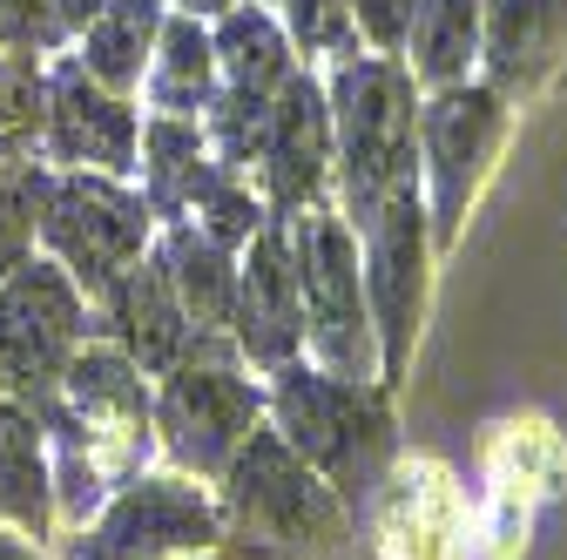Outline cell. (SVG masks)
I'll list each match as a JSON object with an SVG mask.
<instances>
[{"instance_id": "cell-1", "label": "cell", "mask_w": 567, "mask_h": 560, "mask_svg": "<svg viewBox=\"0 0 567 560\" xmlns=\"http://www.w3.org/2000/svg\"><path fill=\"white\" fill-rule=\"evenodd\" d=\"M331 143L344 156V203L351 217L372 224V209L419 183V108H412V75L392 54H351L338 68L331 95Z\"/></svg>"}, {"instance_id": "cell-2", "label": "cell", "mask_w": 567, "mask_h": 560, "mask_svg": "<svg viewBox=\"0 0 567 560\" xmlns=\"http://www.w3.org/2000/svg\"><path fill=\"white\" fill-rule=\"evenodd\" d=\"M277 418L291 453L318 473H331L338 486L359 494L365 479H379L385 453H392V418L385 405L359 385V378H324L305 365H277Z\"/></svg>"}, {"instance_id": "cell-3", "label": "cell", "mask_w": 567, "mask_h": 560, "mask_svg": "<svg viewBox=\"0 0 567 560\" xmlns=\"http://www.w3.org/2000/svg\"><path fill=\"white\" fill-rule=\"evenodd\" d=\"M291 277H298V311L305 331L324 352V365L338 378H365L372 372V311H365V270H359V243L338 217L305 209L291 217Z\"/></svg>"}, {"instance_id": "cell-4", "label": "cell", "mask_w": 567, "mask_h": 560, "mask_svg": "<svg viewBox=\"0 0 567 560\" xmlns=\"http://www.w3.org/2000/svg\"><path fill=\"white\" fill-rule=\"evenodd\" d=\"M150 217H156V209L142 196H128L122 183L75 169V176H48L34 230L54 243V257L68 263L75 284L109 298L128 277V263L142 257V243H150Z\"/></svg>"}, {"instance_id": "cell-5", "label": "cell", "mask_w": 567, "mask_h": 560, "mask_svg": "<svg viewBox=\"0 0 567 560\" xmlns=\"http://www.w3.org/2000/svg\"><path fill=\"white\" fill-rule=\"evenodd\" d=\"M224 473H230V507H237V520L250 533L284 540V547H324V540H338L331 494L311 479V466L291 453L284 433L250 426V439L237 446V459Z\"/></svg>"}, {"instance_id": "cell-6", "label": "cell", "mask_w": 567, "mask_h": 560, "mask_svg": "<svg viewBox=\"0 0 567 560\" xmlns=\"http://www.w3.org/2000/svg\"><path fill=\"white\" fill-rule=\"evenodd\" d=\"M82 338V291L54 263H14L0 277V378L54 385Z\"/></svg>"}, {"instance_id": "cell-7", "label": "cell", "mask_w": 567, "mask_h": 560, "mask_svg": "<svg viewBox=\"0 0 567 560\" xmlns=\"http://www.w3.org/2000/svg\"><path fill=\"white\" fill-rule=\"evenodd\" d=\"M419 250H425V209H419V183L392 189L372 224H365V311L385 338V372L405 365L412 344V318H419Z\"/></svg>"}, {"instance_id": "cell-8", "label": "cell", "mask_w": 567, "mask_h": 560, "mask_svg": "<svg viewBox=\"0 0 567 560\" xmlns=\"http://www.w3.org/2000/svg\"><path fill=\"white\" fill-rule=\"evenodd\" d=\"M41 128H48V149L61 163H75V169H102V176L135 169V143H142L135 108L115 89H102L75 54L54 61V75H48V122Z\"/></svg>"}, {"instance_id": "cell-9", "label": "cell", "mask_w": 567, "mask_h": 560, "mask_svg": "<svg viewBox=\"0 0 567 560\" xmlns=\"http://www.w3.org/2000/svg\"><path fill=\"white\" fill-rule=\"evenodd\" d=\"M217 540V514L196 486L183 479H135L128 494L102 514L95 533H82L75 560H156L176 547H209Z\"/></svg>"}, {"instance_id": "cell-10", "label": "cell", "mask_w": 567, "mask_h": 560, "mask_svg": "<svg viewBox=\"0 0 567 560\" xmlns=\"http://www.w3.org/2000/svg\"><path fill=\"white\" fill-rule=\"evenodd\" d=\"M250 426H257V392L224 365H189L163 392L169 453L196 473H224L237 459V446L250 439Z\"/></svg>"}, {"instance_id": "cell-11", "label": "cell", "mask_w": 567, "mask_h": 560, "mask_svg": "<svg viewBox=\"0 0 567 560\" xmlns=\"http://www.w3.org/2000/svg\"><path fill=\"white\" fill-rule=\"evenodd\" d=\"M501 135V89H440L433 102L419 108V156H425V176H433V209H440V230L460 224L466 209V189Z\"/></svg>"}, {"instance_id": "cell-12", "label": "cell", "mask_w": 567, "mask_h": 560, "mask_svg": "<svg viewBox=\"0 0 567 560\" xmlns=\"http://www.w3.org/2000/svg\"><path fill=\"white\" fill-rule=\"evenodd\" d=\"M257 163L270 169V196L284 209H305L318 196L324 169H331V102H324V89L311 75H298V68L270 95V135H264Z\"/></svg>"}, {"instance_id": "cell-13", "label": "cell", "mask_w": 567, "mask_h": 560, "mask_svg": "<svg viewBox=\"0 0 567 560\" xmlns=\"http://www.w3.org/2000/svg\"><path fill=\"white\" fill-rule=\"evenodd\" d=\"M230 324L244 338V352L257 365H291L298 338H305V311H298V277H291V250L277 230H257L244 243V270H237V304Z\"/></svg>"}, {"instance_id": "cell-14", "label": "cell", "mask_w": 567, "mask_h": 560, "mask_svg": "<svg viewBox=\"0 0 567 560\" xmlns=\"http://www.w3.org/2000/svg\"><path fill=\"white\" fill-rule=\"evenodd\" d=\"M109 298H115V318H122V338H128V359L142 372H169L183 359V338H189L183 298L169 284V263L163 257L128 263V277H122Z\"/></svg>"}, {"instance_id": "cell-15", "label": "cell", "mask_w": 567, "mask_h": 560, "mask_svg": "<svg viewBox=\"0 0 567 560\" xmlns=\"http://www.w3.org/2000/svg\"><path fill=\"white\" fill-rule=\"evenodd\" d=\"M135 156H142V183H150V196H142V203L163 209V217H183V209L203 203L209 189L224 183V169H230V163H209V156H203V135H196V122H183V115L142 122Z\"/></svg>"}, {"instance_id": "cell-16", "label": "cell", "mask_w": 567, "mask_h": 560, "mask_svg": "<svg viewBox=\"0 0 567 560\" xmlns=\"http://www.w3.org/2000/svg\"><path fill=\"white\" fill-rule=\"evenodd\" d=\"M163 0H109V8L75 34V61L115 95L142 89V68L156 54V34H163Z\"/></svg>"}, {"instance_id": "cell-17", "label": "cell", "mask_w": 567, "mask_h": 560, "mask_svg": "<svg viewBox=\"0 0 567 560\" xmlns=\"http://www.w3.org/2000/svg\"><path fill=\"white\" fill-rule=\"evenodd\" d=\"M560 21H567V0H486L480 8V48H486V68H493V89L534 82L540 61L560 41Z\"/></svg>"}, {"instance_id": "cell-18", "label": "cell", "mask_w": 567, "mask_h": 560, "mask_svg": "<svg viewBox=\"0 0 567 560\" xmlns=\"http://www.w3.org/2000/svg\"><path fill=\"white\" fill-rule=\"evenodd\" d=\"M142 89H150V102L163 115H183V122L196 108H209V95H217V48H209L203 21H189V14L163 21L156 54H150V68H142Z\"/></svg>"}, {"instance_id": "cell-19", "label": "cell", "mask_w": 567, "mask_h": 560, "mask_svg": "<svg viewBox=\"0 0 567 560\" xmlns=\"http://www.w3.org/2000/svg\"><path fill=\"white\" fill-rule=\"evenodd\" d=\"M480 8L486 0H419L412 8L405 54H412V75L425 89L466 82V68L480 61Z\"/></svg>"}, {"instance_id": "cell-20", "label": "cell", "mask_w": 567, "mask_h": 560, "mask_svg": "<svg viewBox=\"0 0 567 560\" xmlns=\"http://www.w3.org/2000/svg\"><path fill=\"white\" fill-rule=\"evenodd\" d=\"M169 284L183 298V318L196 331H217L230 324V304H237V263L217 237H203V230H176L169 237Z\"/></svg>"}, {"instance_id": "cell-21", "label": "cell", "mask_w": 567, "mask_h": 560, "mask_svg": "<svg viewBox=\"0 0 567 560\" xmlns=\"http://www.w3.org/2000/svg\"><path fill=\"white\" fill-rule=\"evenodd\" d=\"M224 28L209 34L217 48V68L230 89H257V95H277V82L291 75V34H284L264 8H230L217 14Z\"/></svg>"}, {"instance_id": "cell-22", "label": "cell", "mask_w": 567, "mask_h": 560, "mask_svg": "<svg viewBox=\"0 0 567 560\" xmlns=\"http://www.w3.org/2000/svg\"><path fill=\"white\" fill-rule=\"evenodd\" d=\"M0 514L21 527H48V459H41V426L0 398Z\"/></svg>"}, {"instance_id": "cell-23", "label": "cell", "mask_w": 567, "mask_h": 560, "mask_svg": "<svg viewBox=\"0 0 567 560\" xmlns=\"http://www.w3.org/2000/svg\"><path fill=\"white\" fill-rule=\"evenodd\" d=\"M209 135H217V149L237 163H257L264 156V135H270V95L257 89H224L209 95Z\"/></svg>"}, {"instance_id": "cell-24", "label": "cell", "mask_w": 567, "mask_h": 560, "mask_svg": "<svg viewBox=\"0 0 567 560\" xmlns=\"http://www.w3.org/2000/svg\"><path fill=\"white\" fill-rule=\"evenodd\" d=\"M41 189H48V169L0 163V277H8L14 263H28V237H34V217H41Z\"/></svg>"}, {"instance_id": "cell-25", "label": "cell", "mask_w": 567, "mask_h": 560, "mask_svg": "<svg viewBox=\"0 0 567 560\" xmlns=\"http://www.w3.org/2000/svg\"><path fill=\"white\" fill-rule=\"evenodd\" d=\"M68 41H75V34H68V21H61V0H0V48L54 54Z\"/></svg>"}, {"instance_id": "cell-26", "label": "cell", "mask_w": 567, "mask_h": 560, "mask_svg": "<svg viewBox=\"0 0 567 560\" xmlns=\"http://www.w3.org/2000/svg\"><path fill=\"white\" fill-rule=\"evenodd\" d=\"M284 21H291V48L305 54L351 48V0H284Z\"/></svg>"}, {"instance_id": "cell-27", "label": "cell", "mask_w": 567, "mask_h": 560, "mask_svg": "<svg viewBox=\"0 0 567 560\" xmlns=\"http://www.w3.org/2000/svg\"><path fill=\"white\" fill-rule=\"evenodd\" d=\"M412 8L419 0H351V28H365V41L379 54H399L412 34Z\"/></svg>"}, {"instance_id": "cell-28", "label": "cell", "mask_w": 567, "mask_h": 560, "mask_svg": "<svg viewBox=\"0 0 567 560\" xmlns=\"http://www.w3.org/2000/svg\"><path fill=\"white\" fill-rule=\"evenodd\" d=\"M102 8H109V0H61V21H68V34H82V28H89Z\"/></svg>"}, {"instance_id": "cell-29", "label": "cell", "mask_w": 567, "mask_h": 560, "mask_svg": "<svg viewBox=\"0 0 567 560\" xmlns=\"http://www.w3.org/2000/svg\"><path fill=\"white\" fill-rule=\"evenodd\" d=\"M176 14H189V21H209V14H230V0H176Z\"/></svg>"}, {"instance_id": "cell-30", "label": "cell", "mask_w": 567, "mask_h": 560, "mask_svg": "<svg viewBox=\"0 0 567 560\" xmlns=\"http://www.w3.org/2000/svg\"><path fill=\"white\" fill-rule=\"evenodd\" d=\"M0 560H34V553H28L21 540H8V533H0Z\"/></svg>"}]
</instances>
